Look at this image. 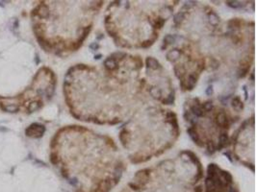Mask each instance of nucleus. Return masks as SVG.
<instances>
[{
  "instance_id": "1",
  "label": "nucleus",
  "mask_w": 257,
  "mask_h": 192,
  "mask_svg": "<svg viewBox=\"0 0 257 192\" xmlns=\"http://www.w3.org/2000/svg\"><path fill=\"white\" fill-rule=\"evenodd\" d=\"M44 126L38 125V124H34V125L30 126L29 128L26 130V135L28 137H39L44 134Z\"/></svg>"
}]
</instances>
